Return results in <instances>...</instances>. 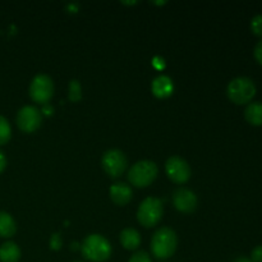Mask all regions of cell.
<instances>
[{"label":"cell","instance_id":"5bb4252c","mask_svg":"<svg viewBox=\"0 0 262 262\" xmlns=\"http://www.w3.org/2000/svg\"><path fill=\"white\" fill-rule=\"evenodd\" d=\"M20 260V248L14 242H5L0 246V262H18Z\"/></svg>","mask_w":262,"mask_h":262},{"label":"cell","instance_id":"603a6c76","mask_svg":"<svg viewBox=\"0 0 262 262\" xmlns=\"http://www.w3.org/2000/svg\"><path fill=\"white\" fill-rule=\"evenodd\" d=\"M253 55H255L256 61H257L260 66H262V38L256 43L255 50H253Z\"/></svg>","mask_w":262,"mask_h":262},{"label":"cell","instance_id":"277c9868","mask_svg":"<svg viewBox=\"0 0 262 262\" xmlns=\"http://www.w3.org/2000/svg\"><path fill=\"white\" fill-rule=\"evenodd\" d=\"M159 168L154 161L141 160L130 166L128 171V181L137 188H146L156 179Z\"/></svg>","mask_w":262,"mask_h":262},{"label":"cell","instance_id":"52a82bcc","mask_svg":"<svg viewBox=\"0 0 262 262\" xmlns=\"http://www.w3.org/2000/svg\"><path fill=\"white\" fill-rule=\"evenodd\" d=\"M101 165L110 178H118L125 171L128 165L127 156L118 148L107 150L101 158Z\"/></svg>","mask_w":262,"mask_h":262},{"label":"cell","instance_id":"4fadbf2b","mask_svg":"<svg viewBox=\"0 0 262 262\" xmlns=\"http://www.w3.org/2000/svg\"><path fill=\"white\" fill-rule=\"evenodd\" d=\"M120 243H122L123 247L128 251H135L137 250L138 246L141 245V235L133 228H125L124 230H122L119 235Z\"/></svg>","mask_w":262,"mask_h":262},{"label":"cell","instance_id":"d6986e66","mask_svg":"<svg viewBox=\"0 0 262 262\" xmlns=\"http://www.w3.org/2000/svg\"><path fill=\"white\" fill-rule=\"evenodd\" d=\"M251 31L253 35L262 37V14H257L251 20Z\"/></svg>","mask_w":262,"mask_h":262},{"label":"cell","instance_id":"ac0fdd59","mask_svg":"<svg viewBox=\"0 0 262 262\" xmlns=\"http://www.w3.org/2000/svg\"><path fill=\"white\" fill-rule=\"evenodd\" d=\"M68 97L72 102H77L81 100L82 87H81V83H79L77 79H73V81H71V83H69Z\"/></svg>","mask_w":262,"mask_h":262},{"label":"cell","instance_id":"9c48e42d","mask_svg":"<svg viewBox=\"0 0 262 262\" xmlns=\"http://www.w3.org/2000/svg\"><path fill=\"white\" fill-rule=\"evenodd\" d=\"M165 171L168 178L177 184L186 183L191 178V168L181 156L169 158L165 163Z\"/></svg>","mask_w":262,"mask_h":262},{"label":"cell","instance_id":"6da1fadb","mask_svg":"<svg viewBox=\"0 0 262 262\" xmlns=\"http://www.w3.org/2000/svg\"><path fill=\"white\" fill-rule=\"evenodd\" d=\"M112 245L100 234H90L81 245V252L86 260L91 262H105L112 256Z\"/></svg>","mask_w":262,"mask_h":262},{"label":"cell","instance_id":"e0dca14e","mask_svg":"<svg viewBox=\"0 0 262 262\" xmlns=\"http://www.w3.org/2000/svg\"><path fill=\"white\" fill-rule=\"evenodd\" d=\"M10 137H12V128H10L9 122L7 118L0 115V146L9 142Z\"/></svg>","mask_w":262,"mask_h":262},{"label":"cell","instance_id":"4316f807","mask_svg":"<svg viewBox=\"0 0 262 262\" xmlns=\"http://www.w3.org/2000/svg\"><path fill=\"white\" fill-rule=\"evenodd\" d=\"M233 262H252V261H251V258H248V257H243V256H242V257L235 258V260L233 261Z\"/></svg>","mask_w":262,"mask_h":262},{"label":"cell","instance_id":"9a60e30c","mask_svg":"<svg viewBox=\"0 0 262 262\" xmlns=\"http://www.w3.org/2000/svg\"><path fill=\"white\" fill-rule=\"evenodd\" d=\"M245 119L253 127L262 125V102H250L245 110Z\"/></svg>","mask_w":262,"mask_h":262},{"label":"cell","instance_id":"3957f363","mask_svg":"<svg viewBox=\"0 0 262 262\" xmlns=\"http://www.w3.org/2000/svg\"><path fill=\"white\" fill-rule=\"evenodd\" d=\"M227 95L232 102L237 105L250 104L256 95V84L248 77H237L232 79L227 87Z\"/></svg>","mask_w":262,"mask_h":262},{"label":"cell","instance_id":"8992f818","mask_svg":"<svg viewBox=\"0 0 262 262\" xmlns=\"http://www.w3.org/2000/svg\"><path fill=\"white\" fill-rule=\"evenodd\" d=\"M30 97L41 105L49 104L54 95V82L48 74H37L30 84Z\"/></svg>","mask_w":262,"mask_h":262},{"label":"cell","instance_id":"8fae6325","mask_svg":"<svg viewBox=\"0 0 262 262\" xmlns=\"http://www.w3.org/2000/svg\"><path fill=\"white\" fill-rule=\"evenodd\" d=\"M110 199L114 202L115 205H119V206H124L128 202L132 200L133 192L130 186H128L127 183H123V182H118L114 183L109 189Z\"/></svg>","mask_w":262,"mask_h":262},{"label":"cell","instance_id":"30bf717a","mask_svg":"<svg viewBox=\"0 0 262 262\" xmlns=\"http://www.w3.org/2000/svg\"><path fill=\"white\" fill-rule=\"evenodd\" d=\"M173 205L179 212L191 214L197 207V196L188 188H178L173 193Z\"/></svg>","mask_w":262,"mask_h":262},{"label":"cell","instance_id":"83f0119b","mask_svg":"<svg viewBox=\"0 0 262 262\" xmlns=\"http://www.w3.org/2000/svg\"><path fill=\"white\" fill-rule=\"evenodd\" d=\"M76 262H81V261H76Z\"/></svg>","mask_w":262,"mask_h":262},{"label":"cell","instance_id":"484cf974","mask_svg":"<svg viewBox=\"0 0 262 262\" xmlns=\"http://www.w3.org/2000/svg\"><path fill=\"white\" fill-rule=\"evenodd\" d=\"M53 112H54V109H53V106H51L50 104L42 105V112H41V113H43L45 115H51V114H53Z\"/></svg>","mask_w":262,"mask_h":262},{"label":"cell","instance_id":"2e32d148","mask_svg":"<svg viewBox=\"0 0 262 262\" xmlns=\"http://www.w3.org/2000/svg\"><path fill=\"white\" fill-rule=\"evenodd\" d=\"M17 232V224L10 214L0 211V237L10 238Z\"/></svg>","mask_w":262,"mask_h":262},{"label":"cell","instance_id":"cb8c5ba5","mask_svg":"<svg viewBox=\"0 0 262 262\" xmlns=\"http://www.w3.org/2000/svg\"><path fill=\"white\" fill-rule=\"evenodd\" d=\"M5 168H7V156L3 151H0V173H3Z\"/></svg>","mask_w":262,"mask_h":262},{"label":"cell","instance_id":"7c38bea8","mask_svg":"<svg viewBox=\"0 0 262 262\" xmlns=\"http://www.w3.org/2000/svg\"><path fill=\"white\" fill-rule=\"evenodd\" d=\"M151 91H152L154 96L158 99H166V97L171 96L174 91V83L169 76H158L151 83Z\"/></svg>","mask_w":262,"mask_h":262},{"label":"cell","instance_id":"d4e9b609","mask_svg":"<svg viewBox=\"0 0 262 262\" xmlns=\"http://www.w3.org/2000/svg\"><path fill=\"white\" fill-rule=\"evenodd\" d=\"M152 64L156 69H163L164 68V59L163 58H155L154 59Z\"/></svg>","mask_w":262,"mask_h":262},{"label":"cell","instance_id":"ba28073f","mask_svg":"<svg viewBox=\"0 0 262 262\" xmlns=\"http://www.w3.org/2000/svg\"><path fill=\"white\" fill-rule=\"evenodd\" d=\"M17 125L22 132L32 133L40 128L42 123V114L40 110L31 105H26L17 113Z\"/></svg>","mask_w":262,"mask_h":262},{"label":"cell","instance_id":"5b68a950","mask_svg":"<svg viewBox=\"0 0 262 262\" xmlns=\"http://www.w3.org/2000/svg\"><path fill=\"white\" fill-rule=\"evenodd\" d=\"M164 214L161 200L156 197H147L141 202L137 211V220L145 228H152L159 224Z\"/></svg>","mask_w":262,"mask_h":262},{"label":"cell","instance_id":"44dd1931","mask_svg":"<svg viewBox=\"0 0 262 262\" xmlns=\"http://www.w3.org/2000/svg\"><path fill=\"white\" fill-rule=\"evenodd\" d=\"M50 248L53 251H59L61 248V246H63V241H61V237L59 233H55V234L51 235L50 238Z\"/></svg>","mask_w":262,"mask_h":262},{"label":"cell","instance_id":"7a4b0ae2","mask_svg":"<svg viewBox=\"0 0 262 262\" xmlns=\"http://www.w3.org/2000/svg\"><path fill=\"white\" fill-rule=\"evenodd\" d=\"M178 238L171 228L164 227L156 230L151 239V252L156 258L166 260L176 253Z\"/></svg>","mask_w":262,"mask_h":262},{"label":"cell","instance_id":"7402d4cb","mask_svg":"<svg viewBox=\"0 0 262 262\" xmlns=\"http://www.w3.org/2000/svg\"><path fill=\"white\" fill-rule=\"evenodd\" d=\"M251 261L252 262H262V246H257L251 252Z\"/></svg>","mask_w":262,"mask_h":262},{"label":"cell","instance_id":"ffe728a7","mask_svg":"<svg viewBox=\"0 0 262 262\" xmlns=\"http://www.w3.org/2000/svg\"><path fill=\"white\" fill-rule=\"evenodd\" d=\"M128 262H152V261H151L150 255H148L146 251H138V252H136L135 255L129 258V261Z\"/></svg>","mask_w":262,"mask_h":262}]
</instances>
